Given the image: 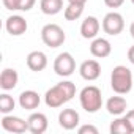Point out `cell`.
<instances>
[{
	"mask_svg": "<svg viewBox=\"0 0 134 134\" xmlns=\"http://www.w3.org/2000/svg\"><path fill=\"white\" fill-rule=\"evenodd\" d=\"M2 2H3V7L10 11H18L21 7V0H2Z\"/></svg>",
	"mask_w": 134,
	"mask_h": 134,
	"instance_id": "obj_22",
	"label": "cell"
},
{
	"mask_svg": "<svg viewBox=\"0 0 134 134\" xmlns=\"http://www.w3.org/2000/svg\"><path fill=\"white\" fill-rule=\"evenodd\" d=\"M2 128L8 132H16V134H21V132H25L29 131V123L27 120H22L21 117H14V115H3L2 118Z\"/></svg>",
	"mask_w": 134,
	"mask_h": 134,
	"instance_id": "obj_7",
	"label": "cell"
},
{
	"mask_svg": "<svg viewBox=\"0 0 134 134\" xmlns=\"http://www.w3.org/2000/svg\"><path fill=\"white\" fill-rule=\"evenodd\" d=\"M104 3H106V7L115 10V8H120L125 3V0H104Z\"/></svg>",
	"mask_w": 134,
	"mask_h": 134,
	"instance_id": "obj_25",
	"label": "cell"
},
{
	"mask_svg": "<svg viewBox=\"0 0 134 134\" xmlns=\"http://www.w3.org/2000/svg\"><path fill=\"white\" fill-rule=\"evenodd\" d=\"M40 103H41V98H40L38 92H35V90H25L19 95V106L25 110L38 109Z\"/></svg>",
	"mask_w": 134,
	"mask_h": 134,
	"instance_id": "obj_14",
	"label": "cell"
},
{
	"mask_svg": "<svg viewBox=\"0 0 134 134\" xmlns=\"http://www.w3.org/2000/svg\"><path fill=\"white\" fill-rule=\"evenodd\" d=\"M110 132L112 134H132V129L126 120V117H118L110 123Z\"/></svg>",
	"mask_w": 134,
	"mask_h": 134,
	"instance_id": "obj_19",
	"label": "cell"
},
{
	"mask_svg": "<svg viewBox=\"0 0 134 134\" xmlns=\"http://www.w3.org/2000/svg\"><path fill=\"white\" fill-rule=\"evenodd\" d=\"M14 106H16V101L13 99V96H10L8 93L0 95V112H2L3 115L13 112L14 110Z\"/></svg>",
	"mask_w": 134,
	"mask_h": 134,
	"instance_id": "obj_21",
	"label": "cell"
},
{
	"mask_svg": "<svg viewBox=\"0 0 134 134\" xmlns=\"http://www.w3.org/2000/svg\"><path fill=\"white\" fill-rule=\"evenodd\" d=\"M36 3V0H21V7L19 11H30Z\"/></svg>",
	"mask_w": 134,
	"mask_h": 134,
	"instance_id": "obj_24",
	"label": "cell"
},
{
	"mask_svg": "<svg viewBox=\"0 0 134 134\" xmlns=\"http://www.w3.org/2000/svg\"><path fill=\"white\" fill-rule=\"evenodd\" d=\"M79 120H81V117H79V114L74 109H63L58 114V123H60V126L63 129H68V131L77 128Z\"/></svg>",
	"mask_w": 134,
	"mask_h": 134,
	"instance_id": "obj_11",
	"label": "cell"
},
{
	"mask_svg": "<svg viewBox=\"0 0 134 134\" xmlns=\"http://www.w3.org/2000/svg\"><path fill=\"white\" fill-rule=\"evenodd\" d=\"M74 95H76V85L71 81H62L46 92L44 103H46V106L57 109V107L63 106L65 103L71 101Z\"/></svg>",
	"mask_w": 134,
	"mask_h": 134,
	"instance_id": "obj_1",
	"label": "cell"
},
{
	"mask_svg": "<svg viewBox=\"0 0 134 134\" xmlns=\"http://www.w3.org/2000/svg\"><path fill=\"white\" fill-rule=\"evenodd\" d=\"M54 71L60 77H68L76 71V60L70 52H62L54 60Z\"/></svg>",
	"mask_w": 134,
	"mask_h": 134,
	"instance_id": "obj_5",
	"label": "cell"
},
{
	"mask_svg": "<svg viewBox=\"0 0 134 134\" xmlns=\"http://www.w3.org/2000/svg\"><path fill=\"white\" fill-rule=\"evenodd\" d=\"M128 60L134 65V46H131V47L128 49Z\"/></svg>",
	"mask_w": 134,
	"mask_h": 134,
	"instance_id": "obj_27",
	"label": "cell"
},
{
	"mask_svg": "<svg viewBox=\"0 0 134 134\" xmlns=\"http://www.w3.org/2000/svg\"><path fill=\"white\" fill-rule=\"evenodd\" d=\"M5 29H7V32H8L11 36H21V35H24V33L27 32L29 24H27V21H25L22 16L13 14V16H10V18L7 19Z\"/></svg>",
	"mask_w": 134,
	"mask_h": 134,
	"instance_id": "obj_8",
	"label": "cell"
},
{
	"mask_svg": "<svg viewBox=\"0 0 134 134\" xmlns=\"http://www.w3.org/2000/svg\"><path fill=\"white\" fill-rule=\"evenodd\" d=\"M79 74L85 81H96L101 76V65L96 60H85L79 66Z\"/></svg>",
	"mask_w": 134,
	"mask_h": 134,
	"instance_id": "obj_9",
	"label": "cell"
},
{
	"mask_svg": "<svg viewBox=\"0 0 134 134\" xmlns=\"http://www.w3.org/2000/svg\"><path fill=\"white\" fill-rule=\"evenodd\" d=\"M106 109H107V112H109L110 115L118 117V115H121V114L128 109V103H126V99H125L123 96H120V95L117 93V96H110V98L107 99Z\"/></svg>",
	"mask_w": 134,
	"mask_h": 134,
	"instance_id": "obj_16",
	"label": "cell"
},
{
	"mask_svg": "<svg viewBox=\"0 0 134 134\" xmlns=\"http://www.w3.org/2000/svg\"><path fill=\"white\" fill-rule=\"evenodd\" d=\"M41 40L47 47L55 49V47H58L65 43L66 35H65L63 29L58 24H46L41 29Z\"/></svg>",
	"mask_w": 134,
	"mask_h": 134,
	"instance_id": "obj_4",
	"label": "cell"
},
{
	"mask_svg": "<svg viewBox=\"0 0 134 134\" xmlns=\"http://www.w3.org/2000/svg\"><path fill=\"white\" fill-rule=\"evenodd\" d=\"M79 134H98V128L93 125H84L81 128H77Z\"/></svg>",
	"mask_w": 134,
	"mask_h": 134,
	"instance_id": "obj_23",
	"label": "cell"
},
{
	"mask_svg": "<svg viewBox=\"0 0 134 134\" xmlns=\"http://www.w3.org/2000/svg\"><path fill=\"white\" fill-rule=\"evenodd\" d=\"M18 81H19V74L14 68H5L0 74V87L7 92L13 90L18 85Z\"/></svg>",
	"mask_w": 134,
	"mask_h": 134,
	"instance_id": "obj_17",
	"label": "cell"
},
{
	"mask_svg": "<svg viewBox=\"0 0 134 134\" xmlns=\"http://www.w3.org/2000/svg\"><path fill=\"white\" fill-rule=\"evenodd\" d=\"M99 29H101V24L99 21L95 18V16H88L82 21L81 24V35L82 38L85 40H93L96 38V35L99 33Z\"/></svg>",
	"mask_w": 134,
	"mask_h": 134,
	"instance_id": "obj_12",
	"label": "cell"
},
{
	"mask_svg": "<svg viewBox=\"0 0 134 134\" xmlns=\"http://www.w3.org/2000/svg\"><path fill=\"white\" fill-rule=\"evenodd\" d=\"M27 123H29V131L33 134H43V132H46V129L49 126L47 117L43 112L30 114V117L27 118Z\"/></svg>",
	"mask_w": 134,
	"mask_h": 134,
	"instance_id": "obj_10",
	"label": "cell"
},
{
	"mask_svg": "<svg viewBox=\"0 0 134 134\" xmlns=\"http://www.w3.org/2000/svg\"><path fill=\"white\" fill-rule=\"evenodd\" d=\"M112 52V46L109 43V40L106 38H93L92 44H90V54L96 58H104L109 57Z\"/></svg>",
	"mask_w": 134,
	"mask_h": 134,
	"instance_id": "obj_13",
	"label": "cell"
},
{
	"mask_svg": "<svg viewBox=\"0 0 134 134\" xmlns=\"http://www.w3.org/2000/svg\"><path fill=\"white\" fill-rule=\"evenodd\" d=\"M129 33H131V36L134 38V22H132V24L129 25Z\"/></svg>",
	"mask_w": 134,
	"mask_h": 134,
	"instance_id": "obj_29",
	"label": "cell"
},
{
	"mask_svg": "<svg viewBox=\"0 0 134 134\" xmlns=\"http://www.w3.org/2000/svg\"><path fill=\"white\" fill-rule=\"evenodd\" d=\"M79 101H81V106L85 112L88 114H95L101 109L103 106V95H101V90L95 85H87L81 90L79 93Z\"/></svg>",
	"mask_w": 134,
	"mask_h": 134,
	"instance_id": "obj_3",
	"label": "cell"
},
{
	"mask_svg": "<svg viewBox=\"0 0 134 134\" xmlns=\"http://www.w3.org/2000/svg\"><path fill=\"white\" fill-rule=\"evenodd\" d=\"M125 117H126V120H128V123H129V126H131V129H132V132H134V109L128 110Z\"/></svg>",
	"mask_w": 134,
	"mask_h": 134,
	"instance_id": "obj_26",
	"label": "cell"
},
{
	"mask_svg": "<svg viewBox=\"0 0 134 134\" xmlns=\"http://www.w3.org/2000/svg\"><path fill=\"white\" fill-rule=\"evenodd\" d=\"M84 7L85 5H81V3H68V7L65 8V19L66 21H76L82 16L84 13Z\"/></svg>",
	"mask_w": 134,
	"mask_h": 134,
	"instance_id": "obj_20",
	"label": "cell"
},
{
	"mask_svg": "<svg viewBox=\"0 0 134 134\" xmlns=\"http://www.w3.org/2000/svg\"><path fill=\"white\" fill-rule=\"evenodd\" d=\"M68 3H81V5H85L87 0H68Z\"/></svg>",
	"mask_w": 134,
	"mask_h": 134,
	"instance_id": "obj_28",
	"label": "cell"
},
{
	"mask_svg": "<svg viewBox=\"0 0 134 134\" xmlns=\"http://www.w3.org/2000/svg\"><path fill=\"white\" fill-rule=\"evenodd\" d=\"M110 87L118 95H126L132 88V73L128 66L118 65L112 70L110 74Z\"/></svg>",
	"mask_w": 134,
	"mask_h": 134,
	"instance_id": "obj_2",
	"label": "cell"
},
{
	"mask_svg": "<svg viewBox=\"0 0 134 134\" xmlns=\"http://www.w3.org/2000/svg\"><path fill=\"white\" fill-rule=\"evenodd\" d=\"M40 10L47 16L58 14L63 10V0H41L40 2Z\"/></svg>",
	"mask_w": 134,
	"mask_h": 134,
	"instance_id": "obj_18",
	"label": "cell"
},
{
	"mask_svg": "<svg viewBox=\"0 0 134 134\" xmlns=\"http://www.w3.org/2000/svg\"><path fill=\"white\" fill-rule=\"evenodd\" d=\"M27 66L32 71H35V73L43 71L47 66V57H46V54L41 52V51H32L27 55Z\"/></svg>",
	"mask_w": 134,
	"mask_h": 134,
	"instance_id": "obj_15",
	"label": "cell"
},
{
	"mask_svg": "<svg viewBox=\"0 0 134 134\" xmlns=\"http://www.w3.org/2000/svg\"><path fill=\"white\" fill-rule=\"evenodd\" d=\"M101 25H103L104 33H107L110 36H115V35H118V33L123 32V29H125V19H123V16L120 13L110 11V13H107L104 16Z\"/></svg>",
	"mask_w": 134,
	"mask_h": 134,
	"instance_id": "obj_6",
	"label": "cell"
},
{
	"mask_svg": "<svg viewBox=\"0 0 134 134\" xmlns=\"http://www.w3.org/2000/svg\"><path fill=\"white\" fill-rule=\"evenodd\" d=\"M131 2H132V5H134V0H131Z\"/></svg>",
	"mask_w": 134,
	"mask_h": 134,
	"instance_id": "obj_30",
	"label": "cell"
}]
</instances>
